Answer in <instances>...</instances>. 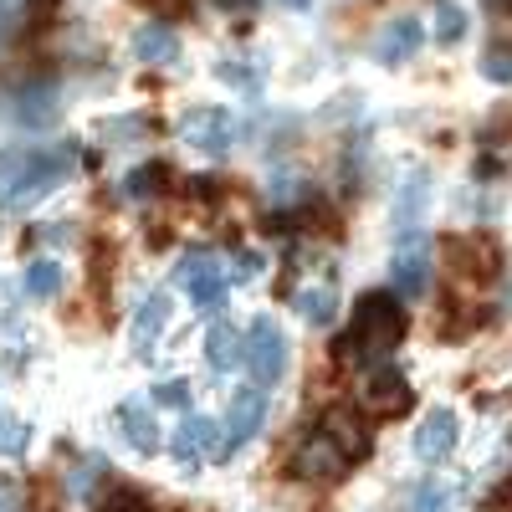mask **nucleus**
<instances>
[{"label": "nucleus", "mask_w": 512, "mask_h": 512, "mask_svg": "<svg viewBox=\"0 0 512 512\" xmlns=\"http://www.w3.org/2000/svg\"><path fill=\"white\" fill-rule=\"evenodd\" d=\"M277 6H292V11H308L313 0H277Z\"/></svg>", "instance_id": "nucleus-35"}, {"label": "nucleus", "mask_w": 512, "mask_h": 512, "mask_svg": "<svg viewBox=\"0 0 512 512\" xmlns=\"http://www.w3.org/2000/svg\"><path fill=\"white\" fill-rule=\"evenodd\" d=\"M236 113H226V108H195V113H185V123H180V139L190 144V149H200V154H210V159H221V154H231L236 149Z\"/></svg>", "instance_id": "nucleus-5"}, {"label": "nucleus", "mask_w": 512, "mask_h": 512, "mask_svg": "<svg viewBox=\"0 0 512 512\" xmlns=\"http://www.w3.org/2000/svg\"><path fill=\"white\" fill-rule=\"evenodd\" d=\"M98 512H154V507H149V497H144V492H134V487H118V492H113V497H108Z\"/></svg>", "instance_id": "nucleus-30"}, {"label": "nucleus", "mask_w": 512, "mask_h": 512, "mask_svg": "<svg viewBox=\"0 0 512 512\" xmlns=\"http://www.w3.org/2000/svg\"><path fill=\"white\" fill-rule=\"evenodd\" d=\"M297 313H303V323H313V328H328L333 313H338L333 287H303L297 292Z\"/></svg>", "instance_id": "nucleus-21"}, {"label": "nucleus", "mask_w": 512, "mask_h": 512, "mask_svg": "<svg viewBox=\"0 0 512 512\" xmlns=\"http://www.w3.org/2000/svg\"><path fill=\"white\" fill-rule=\"evenodd\" d=\"M482 77L497 82V88H507V82H512V47H507V41H497V47L482 57Z\"/></svg>", "instance_id": "nucleus-28"}, {"label": "nucleus", "mask_w": 512, "mask_h": 512, "mask_svg": "<svg viewBox=\"0 0 512 512\" xmlns=\"http://www.w3.org/2000/svg\"><path fill=\"white\" fill-rule=\"evenodd\" d=\"M26 446H31V425L11 410H0V456L16 461V456H26Z\"/></svg>", "instance_id": "nucleus-23"}, {"label": "nucleus", "mask_w": 512, "mask_h": 512, "mask_svg": "<svg viewBox=\"0 0 512 512\" xmlns=\"http://www.w3.org/2000/svg\"><path fill=\"white\" fill-rule=\"evenodd\" d=\"M461 36H466V11H461V6H441V21H436V41H441V47H456Z\"/></svg>", "instance_id": "nucleus-29"}, {"label": "nucleus", "mask_w": 512, "mask_h": 512, "mask_svg": "<svg viewBox=\"0 0 512 512\" xmlns=\"http://www.w3.org/2000/svg\"><path fill=\"white\" fill-rule=\"evenodd\" d=\"M456 436H461L456 410H431V415L420 420V431H415V456L436 466V461H446L456 451Z\"/></svg>", "instance_id": "nucleus-11"}, {"label": "nucleus", "mask_w": 512, "mask_h": 512, "mask_svg": "<svg viewBox=\"0 0 512 512\" xmlns=\"http://www.w3.org/2000/svg\"><path fill=\"white\" fill-rule=\"evenodd\" d=\"M180 57V36L169 31L164 21H144L134 31V62H149V67H164Z\"/></svg>", "instance_id": "nucleus-15"}, {"label": "nucleus", "mask_w": 512, "mask_h": 512, "mask_svg": "<svg viewBox=\"0 0 512 512\" xmlns=\"http://www.w3.org/2000/svg\"><path fill=\"white\" fill-rule=\"evenodd\" d=\"M400 338H405V308H400V297L395 292H369V297H359V308H354L349 344H338V349H354L359 359L379 364V359H390L400 349Z\"/></svg>", "instance_id": "nucleus-2"}, {"label": "nucleus", "mask_w": 512, "mask_h": 512, "mask_svg": "<svg viewBox=\"0 0 512 512\" xmlns=\"http://www.w3.org/2000/svg\"><path fill=\"white\" fill-rule=\"evenodd\" d=\"M98 477H103V466H98V461H82V466H77V477H67V492L82 502V497L98 487Z\"/></svg>", "instance_id": "nucleus-31"}, {"label": "nucleus", "mask_w": 512, "mask_h": 512, "mask_svg": "<svg viewBox=\"0 0 512 512\" xmlns=\"http://www.w3.org/2000/svg\"><path fill=\"white\" fill-rule=\"evenodd\" d=\"M169 456L180 461V472H200L210 456H221V425L210 415H185L175 441H169Z\"/></svg>", "instance_id": "nucleus-6"}, {"label": "nucleus", "mask_w": 512, "mask_h": 512, "mask_svg": "<svg viewBox=\"0 0 512 512\" xmlns=\"http://www.w3.org/2000/svg\"><path fill=\"white\" fill-rule=\"evenodd\" d=\"M446 262H451V272L461 282H492L502 251H497L492 236H451L446 241Z\"/></svg>", "instance_id": "nucleus-8"}, {"label": "nucleus", "mask_w": 512, "mask_h": 512, "mask_svg": "<svg viewBox=\"0 0 512 512\" xmlns=\"http://www.w3.org/2000/svg\"><path fill=\"white\" fill-rule=\"evenodd\" d=\"M262 420H267V390H256V384L236 390V395H231V415H226V441H221V456H216V461L236 456L256 431H262Z\"/></svg>", "instance_id": "nucleus-7"}, {"label": "nucleus", "mask_w": 512, "mask_h": 512, "mask_svg": "<svg viewBox=\"0 0 512 512\" xmlns=\"http://www.w3.org/2000/svg\"><path fill=\"white\" fill-rule=\"evenodd\" d=\"M72 149H47V144H21L0 154V210H26L41 195H52L72 175Z\"/></svg>", "instance_id": "nucleus-1"}, {"label": "nucleus", "mask_w": 512, "mask_h": 512, "mask_svg": "<svg viewBox=\"0 0 512 512\" xmlns=\"http://www.w3.org/2000/svg\"><path fill=\"white\" fill-rule=\"evenodd\" d=\"M154 6H159V11H180V6H185V0H154Z\"/></svg>", "instance_id": "nucleus-36"}, {"label": "nucleus", "mask_w": 512, "mask_h": 512, "mask_svg": "<svg viewBox=\"0 0 512 512\" xmlns=\"http://www.w3.org/2000/svg\"><path fill=\"white\" fill-rule=\"evenodd\" d=\"M164 180H169L164 164H144V169H134V175L123 180V195H128V200H149V195L164 190Z\"/></svg>", "instance_id": "nucleus-24"}, {"label": "nucleus", "mask_w": 512, "mask_h": 512, "mask_svg": "<svg viewBox=\"0 0 512 512\" xmlns=\"http://www.w3.org/2000/svg\"><path fill=\"white\" fill-rule=\"evenodd\" d=\"M344 451H338L328 436H313L303 451H297V461H292V472L297 477H308V482H338V477H344Z\"/></svg>", "instance_id": "nucleus-13"}, {"label": "nucleus", "mask_w": 512, "mask_h": 512, "mask_svg": "<svg viewBox=\"0 0 512 512\" xmlns=\"http://www.w3.org/2000/svg\"><path fill=\"white\" fill-rule=\"evenodd\" d=\"M323 436L344 451V461H359V456H369V431H364V420L359 415H349V410H333L328 415V425H323Z\"/></svg>", "instance_id": "nucleus-20"}, {"label": "nucleus", "mask_w": 512, "mask_h": 512, "mask_svg": "<svg viewBox=\"0 0 512 512\" xmlns=\"http://www.w3.org/2000/svg\"><path fill=\"white\" fill-rule=\"evenodd\" d=\"M251 277H262V256H256V251H241V267H236V282H251Z\"/></svg>", "instance_id": "nucleus-33"}, {"label": "nucleus", "mask_w": 512, "mask_h": 512, "mask_svg": "<svg viewBox=\"0 0 512 512\" xmlns=\"http://www.w3.org/2000/svg\"><path fill=\"white\" fill-rule=\"evenodd\" d=\"M62 118V103H57V88H47V82H36V88H26L16 98V123L21 128H52Z\"/></svg>", "instance_id": "nucleus-18"}, {"label": "nucleus", "mask_w": 512, "mask_h": 512, "mask_svg": "<svg viewBox=\"0 0 512 512\" xmlns=\"http://www.w3.org/2000/svg\"><path fill=\"white\" fill-rule=\"evenodd\" d=\"M0 512H16V487L0 482Z\"/></svg>", "instance_id": "nucleus-34"}, {"label": "nucleus", "mask_w": 512, "mask_h": 512, "mask_svg": "<svg viewBox=\"0 0 512 512\" xmlns=\"http://www.w3.org/2000/svg\"><path fill=\"white\" fill-rule=\"evenodd\" d=\"M180 282L190 292V308L205 313V318H216L226 308V272L216 262V251H190L185 262H180Z\"/></svg>", "instance_id": "nucleus-4"}, {"label": "nucleus", "mask_w": 512, "mask_h": 512, "mask_svg": "<svg viewBox=\"0 0 512 512\" xmlns=\"http://www.w3.org/2000/svg\"><path fill=\"white\" fill-rule=\"evenodd\" d=\"M118 431L128 436V446L154 456L159 451V425H154V405H118Z\"/></svg>", "instance_id": "nucleus-19"}, {"label": "nucleus", "mask_w": 512, "mask_h": 512, "mask_svg": "<svg viewBox=\"0 0 512 512\" xmlns=\"http://www.w3.org/2000/svg\"><path fill=\"white\" fill-rule=\"evenodd\" d=\"M420 41H425L420 21H415V16H395L390 26L379 31V41H374V62L400 67V62H410V57L420 52Z\"/></svg>", "instance_id": "nucleus-12"}, {"label": "nucleus", "mask_w": 512, "mask_h": 512, "mask_svg": "<svg viewBox=\"0 0 512 512\" xmlns=\"http://www.w3.org/2000/svg\"><path fill=\"white\" fill-rule=\"evenodd\" d=\"M246 369L256 374V390L287 374V333L277 328V318H256L246 328Z\"/></svg>", "instance_id": "nucleus-3"}, {"label": "nucleus", "mask_w": 512, "mask_h": 512, "mask_svg": "<svg viewBox=\"0 0 512 512\" xmlns=\"http://www.w3.org/2000/svg\"><path fill=\"white\" fill-rule=\"evenodd\" d=\"M164 328H169V297L164 292H149L144 303H139V318H134V354L149 359Z\"/></svg>", "instance_id": "nucleus-16"}, {"label": "nucleus", "mask_w": 512, "mask_h": 512, "mask_svg": "<svg viewBox=\"0 0 512 512\" xmlns=\"http://www.w3.org/2000/svg\"><path fill=\"white\" fill-rule=\"evenodd\" d=\"M144 134H149L144 118H108L103 123V139H144Z\"/></svg>", "instance_id": "nucleus-32"}, {"label": "nucleus", "mask_w": 512, "mask_h": 512, "mask_svg": "<svg viewBox=\"0 0 512 512\" xmlns=\"http://www.w3.org/2000/svg\"><path fill=\"white\" fill-rule=\"evenodd\" d=\"M57 292H62V267H57V262H47V256H41V262L26 267V297L47 303V297H57Z\"/></svg>", "instance_id": "nucleus-22"}, {"label": "nucleus", "mask_w": 512, "mask_h": 512, "mask_svg": "<svg viewBox=\"0 0 512 512\" xmlns=\"http://www.w3.org/2000/svg\"><path fill=\"white\" fill-rule=\"evenodd\" d=\"M425 205H431V175H425V169H410L405 185H400V200H395V231H400V246H405V241H420Z\"/></svg>", "instance_id": "nucleus-10"}, {"label": "nucleus", "mask_w": 512, "mask_h": 512, "mask_svg": "<svg viewBox=\"0 0 512 512\" xmlns=\"http://www.w3.org/2000/svg\"><path fill=\"white\" fill-rule=\"evenodd\" d=\"M205 359H210V369H236V364H246V333H236V323H210V333H205Z\"/></svg>", "instance_id": "nucleus-17"}, {"label": "nucleus", "mask_w": 512, "mask_h": 512, "mask_svg": "<svg viewBox=\"0 0 512 512\" xmlns=\"http://www.w3.org/2000/svg\"><path fill=\"white\" fill-rule=\"evenodd\" d=\"M425 287H431V246L405 241L395 251V292L400 297H425Z\"/></svg>", "instance_id": "nucleus-14"}, {"label": "nucleus", "mask_w": 512, "mask_h": 512, "mask_svg": "<svg viewBox=\"0 0 512 512\" xmlns=\"http://www.w3.org/2000/svg\"><path fill=\"white\" fill-rule=\"evenodd\" d=\"M216 72H221V82H231V88H241V93H256V88H262V72H256L246 57H226Z\"/></svg>", "instance_id": "nucleus-25"}, {"label": "nucleus", "mask_w": 512, "mask_h": 512, "mask_svg": "<svg viewBox=\"0 0 512 512\" xmlns=\"http://www.w3.org/2000/svg\"><path fill=\"white\" fill-rule=\"evenodd\" d=\"M359 405H364L369 415H379V420L410 410V384H405V374L390 369V364H379V369L359 384Z\"/></svg>", "instance_id": "nucleus-9"}, {"label": "nucleus", "mask_w": 512, "mask_h": 512, "mask_svg": "<svg viewBox=\"0 0 512 512\" xmlns=\"http://www.w3.org/2000/svg\"><path fill=\"white\" fill-rule=\"evenodd\" d=\"M451 507V487L446 482H420L410 497V512H446Z\"/></svg>", "instance_id": "nucleus-27"}, {"label": "nucleus", "mask_w": 512, "mask_h": 512, "mask_svg": "<svg viewBox=\"0 0 512 512\" xmlns=\"http://www.w3.org/2000/svg\"><path fill=\"white\" fill-rule=\"evenodd\" d=\"M149 405H154V410H185V405H190V384H185V379L154 384V390H149Z\"/></svg>", "instance_id": "nucleus-26"}]
</instances>
